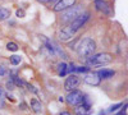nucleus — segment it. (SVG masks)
I'll list each match as a JSON object with an SVG mask.
<instances>
[{"label": "nucleus", "mask_w": 128, "mask_h": 115, "mask_svg": "<svg viewBox=\"0 0 128 115\" xmlns=\"http://www.w3.org/2000/svg\"><path fill=\"white\" fill-rule=\"evenodd\" d=\"M5 74H6V69L4 67H0V77H3Z\"/></svg>", "instance_id": "nucleus-23"}, {"label": "nucleus", "mask_w": 128, "mask_h": 115, "mask_svg": "<svg viewBox=\"0 0 128 115\" xmlns=\"http://www.w3.org/2000/svg\"><path fill=\"white\" fill-rule=\"evenodd\" d=\"M24 10H22V9H18L17 10V17H19V18H22V17H24Z\"/></svg>", "instance_id": "nucleus-21"}, {"label": "nucleus", "mask_w": 128, "mask_h": 115, "mask_svg": "<svg viewBox=\"0 0 128 115\" xmlns=\"http://www.w3.org/2000/svg\"><path fill=\"white\" fill-rule=\"evenodd\" d=\"M115 74V72L112 70V69H101L98 72V76L101 78V79H108V78H112L113 76Z\"/></svg>", "instance_id": "nucleus-12"}, {"label": "nucleus", "mask_w": 128, "mask_h": 115, "mask_svg": "<svg viewBox=\"0 0 128 115\" xmlns=\"http://www.w3.org/2000/svg\"><path fill=\"white\" fill-rule=\"evenodd\" d=\"M4 105H5V93L3 88H0V109H3Z\"/></svg>", "instance_id": "nucleus-17"}, {"label": "nucleus", "mask_w": 128, "mask_h": 115, "mask_svg": "<svg viewBox=\"0 0 128 115\" xmlns=\"http://www.w3.org/2000/svg\"><path fill=\"white\" fill-rule=\"evenodd\" d=\"M84 83H87L90 86H99L100 82H101V78L98 76V73H88V74L84 77Z\"/></svg>", "instance_id": "nucleus-8"}, {"label": "nucleus", "mask_w": 128, "mask_h": 115, "mask_svg": "<svg viewBox=\"0 0 128 115\" xmlns=\"http://www.w3.org/2000/svg\"><path fill=\"white\" fill-rule=\"evenodd\" d=\"M80 82H81V81H80V78H78L77 76L70 74V76L66 79V82H64V90L68 91V92L76 90V88L78 87V85H80Z\"/></svg>", "instance_id": "nucleus-6"}, {"label": "nucleus", "mask_w": 128, "mask_h": 115, "mask_svg": "<svg viewBox=\"0 0 128 115\" xmlns=\"http://www.w3.org/2000/svg\"><path fill=\"white\" fill-rule=\"evenodd\" d=\"M31 109L34 110L36 114H40L42 111V105H41V102L37 100V99H32L31 100Z\"/></svg>", "instance_id": "nucleus-13"}, {"label": "nucleus", "mask_w": 128, "mask_h": 115, "mask_svg": "<svg viewBox=\"0 0 128 115\" xmlns=\"http://www.w3.org/2000/svg\"><path fill=\"white\" fill-rule=\"evenodd\" d=\"M76 49H77V53L80 56H91L96 50V44L92 38L86 37L80 41V44Z\"/></svg>", "instance_id": "nucleus-1"}, {"label": "nucleus", "mask_w": 128, "mask_h": 115, "mask_svg": "<svg viewBox=\"0 0 128 115\" xmlns=\"http://www.w3.org/2000/svg\"><path fill=\"white\" fill-rule=\"evenodd\" d=\"M95 6H96V9H98V10H101V12L105 13V14H108V15L112 14L108 3L104 1V0H95Z\"/></svg>", "instance_id": "nucleus-11"}, {"label": "nucleus", "mask_w": 128, "mask_h": 115, "mask_svg": "<svg viewBox=\"0 0 128 115\" xmlns=\"http://www.w3.org/2000/svg\"><path fill=\"white\" fill-rule=\"evenodd\" d=\"M66 101L69 104V105H73V106H77V105H80V104H82V102H86L84 101V95L78 90L70 91L68 93Z\"/></svg>", "instance_id": "nucleus-4"}, {"label": "nucleus", "mask_w": 128, "mask_h": 115, "mask_svg": "<svg viewBox=\"0 0 128 115\" xmlns=\"http://www.w3.org/2000/svg\"><path fill=\"white\" fill-rule=\"evenodd\" d=\"M82 13H83V8L81 5H72L60 12V20L63 23H70L73 19H76Z\"/></svg>", "instance_id": "nucleus-2"}, {"label": "nucleus", "mask_w": 128, "mask_h": 115, "mask_svg": "<svg viewBox=\"0 0 128 115\" xmlns=\"http://www.w3.org/2000/svg\"><path fill=\"white\" fill-rule=\"evenodd\" d=\"M10 17V10L6 8H0V20H5Z\"/></svg>", "instance_id": "nucleus-14"}, {"label": "nucleus", "mask_w": 128, "mask_h": 115, "mask_svg": "<svg viewBox=\"0 0 128 115\" xmlns=\"http://www.w3.org/2000/svg\"><path fill=\"white\" fill-rule=\"evenodd\" d=\"M6 49H8L9 51H17L19 47H18V45H17L16 42H8V44H6Z\"/></svg>", "instance_id": "nucleus-18"}, {"label": "nucleus", "mask_w": 128, "mask_h": 115, "mask_svg": "<svg viewBox=\"0 0 128 115\" xmlns=\"http://www.w3.org/2000/svg\"><path fill=\"white\" fill-rule=\"evenodd\" d=\"M118 115H127V104H124V106H123L122 111H120Z\"/></svg>", "instance_id": "nucleus-22"}, {"label": "nucleus", "mask_w": 128, "mask_h": 115, "mask_svg": "<svg viewBox=\"0 0 128 115\" xmlns=\"http://www.w3.org/2000/svg\"><path fill=\"white\" fill-rule=\"evenodd\" d=\"M74 72H78V73H88L90 68L88 67H76V70Z\"/></svg>", "instance_id": "nucleus-19"}, {"label": "nucleus", "mask_w": 128, "mask_h": 115, "mask_svg": "<svg viewBox=\"0 0 128 115\" xmlns=\"http://www.w3.org/2000/svg\"><path fill=\"white\" fill-rule=\"evenodd\" d=\"M87 61L88 64H92V65H106L113 61V55L109 53L96 54V55H91V58Z\"/></svg>", "instance_id": "nucleus-3"}, {"label": "nucleus", "mask_w": 128, "mask_h": 115, "mask_svg": "<svg viewBox=\"0 0 128 115\" xmlns=\"http://www.w3.org/2000/svg\"><path fill=\"white\" fill-rule=\"evenodd\" d=\"M76 1H77V0H59V1L55 4V6L52 8V10L56 12V13H60L62 10L67 9V8H69L72 5H74V4H76Z\"/></svg>", "instance_id": "nucleus-7"}, {"label": "nucleus", "mask_w": 128, "mask_h": 115, "mask_svg": "<svg viewBox=\"0 0 128 115\" xmlns=\"http://www.w3.org/2000/svg\"><path fill=\"white\" fill-rule=\"evenodd\" d=\"M19 108H22V110H26V109H27V106H26V104H24V102H22V104H20V105H19Z\"/></svg>", "instance_id": "nucleus-25"}, {"label": "nucleus", "mask_w": 128, "mask_h": 115, "mask_svg": "<svg viewBox=\"0 0 128 115\" xmlns=\"http://www.w3.org/2000/svg\"><path fill=\"white\" fill-rule=\"evenodd\" d=\"M37 1H40V3H49V1H51V0H37Z\"/></svg>", "instance_id": "nucleus-27"}, {"label": "nucleus", "mask_w": 128, "mask_h": 115, "mask_svg": "<svg viewBox=\"0 0 128 115\" xmlns=\"http://www.w3.org/2000/svg\"><path fill=\"white\" fill-rule=\"evenodd\" d=\"M26 86L28 87V90H30V91H32V92H35V93H37V90H36V88H35L34 86H30V85H26Z\"/></svg>", "instance_id": "nucleus-24"}, {"label": "nucleus", "mask_w": 128, "mask_h": 115, "mask_svg": "<svg viewBox=\"0 0 128 115\" xmlns=\"http://www.w3.org/2000/svg\"><path fill=\"white\" fill-rule=\"evenodd\" d=\"M73 35H74V31H73L69 26H67V27H63V28L60 29L59 38H60L62 41H68V40L73 38Z\"/></svg>", "instance_id": "nucleus-10"}, {"label": "nucleus", "mask_w": 128, "mask_h": 115, "mask_svg": "<svg viewBox=\"0 0 128 115\" xmlns=\"http://www.w3.org/2000/svg\"><path fill=\"white\" fill-rule=\"evenodd\" d=\"M67 69H68V65L66 64V63H60V64L58 65V70H59V76L64 77L67 74Z\"/></svg>", "instance_id": "nucleus-15"}, {"label": "nucleus", "mask_w": 128, "mask_h": 115, "mask_svg": "<svg viewBox=\"0 0 128 115\" xmlns=\"http://www.w3.org/2000/svg\"><path fill=\"white\" fill-rule=\"evenodd\" d=\"M20 60H22V58H20L19 55H12L10 56V63H12L13 65H18L20 63Z\"/></svg>", "instance_id": "nucleus-16"}, {"label": "nucleus", "mask_w": 128, "mask_h": 115, "mask_svg": "<svg viewBox=\"0 0 128 115\" xmlns=\"http://www.w3.org/2000/svg\"><path fill=\"white\" fill-rule=\"evenodd\" d=\"M123 105H122V104H116V105H113L109 110H108V113H114V111H116V110H118L119 108H122Z\"/></svg>", "instance_id": "nucleus-20"}, {"label": "nucleus", "mask_w": 128, "mask_h": 115, "mask_svg": "<svg viewBox=\"0 0 128 115\" xmlns=\"http://www.w3.org/2000/svg\"><path fill=\"white\" fill-rule=\"evenodd\" d=\"M88 18H90V13H87V12L84 13V12H83V13H82V14H80L76 19H73V20H72L70 24H69V27H70V28L74 31V32H76L77 29H80V28H81L84 23L87 22Z\"/></svg>", "instance_id": "nucleus-5"}, {"label": "nucleus", "mask_w": 128, "mask_h": 115, "mask_svg": "<svg viewBox=\"0 0 128 115\" xmlns=\"http://www.w3.org/2000/svg\"><path fill=\"white\" fill-rule=\"evenodd\" d=\"M74 114L76 115H88V114H91L90 104L82 102V104H80V105H77L76 109H74Z\"/></svg>", "instance_id": "nucleus-9"}, {"label": "nucleus", "mask_w": 128, "mask_h": 115, "mask_svg": "<svg viewBox=\"0 0 128 115\" xmlns=\"http://www.w3.org/2000/svg\"><path fill=\"white\" fill-rule=\"evenodd\" d=\"M60 115H70V113H68V111H62Z\"/></svg>", "instance_id": "nucleus-26"}]
</instances>
